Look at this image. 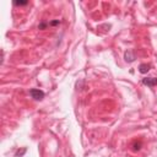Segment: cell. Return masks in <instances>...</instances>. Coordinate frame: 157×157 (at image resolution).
Segmentation results:
<instances>
[{
  "instance_id": "3957f363",
  "label": "cell",
  "mask_w": 157,
  "mask_h": 157,
  "mask_svg": "<svg viewBox=\"0 0 157 157\" xmlns=\"http://www.w3.org/2000/svg\"><path fill=\"white\" fill-rule=\"evenodd\" d=\"M124 59H125V61L127 63H133L135 59V53H134V50H131V49H128L127 52H125V54H124Z\"/></svg>"
},
{
  "instance_id": "ba28073f",
  "label": "cell",
  "mask_w": 157,
  "mask_h": 157,
  "mask_svg": "<svg viewBox=\"0 0 157 157\" xmlns=\"http://www.w3.org/2000/svg\"><path fill=\"white\" fill-rule=\"evenodd\" d=\"M140 146H141L140 142H139V144H135V145H134V150H140Z\"/></svg>"
},
{
  "instance_id": "5b68a950",
  "label": "cell",
  "mask_w": 157,
  "mask_h": 157,
  "mask_svg": "<svg viewBox=\"0 0 157 157\" xmlns=\"http://www.w3.org/2000/svg\"><path fill=\"white\" fill-rule=\"evenodd\" d=\"M14 4H15V5H17V6H21V5H27V4H28V1H15Z\"/></svg>"
},
{
  "instance_id": "7a4b0ae2",
  "label": "cell",
  "mask_w": 157,
  "mask_h": 157,
  "mask_svg": "<svg viewBox=\"0 0 157 157\" xmlns=\"http://www.w3.org/2000/svg\"><path fill=\"white\" fill-rule=\"evenodd\" d=\"M141 82L144 83V85L149 86V87H153V86L157 85V79L156 77H145V79H142Z\"/></svg>"
},
{
  "instance_id": "6da1fadb",
  "label": "cell",
  "mask_w": 157,
  "mask_h": 157,
  "mask_svg": "<svg viewBox=\"0 0 157 157\" xmlns=\"http://www.w3.org/2000/svg\"><path fill=\"white\" fill-rule=\"evenodd\" d=\"M29 95H31V97H32L33 100H36V101H42V100L44 98L46 93L42 91V90L32 88V90H29Z\"/></svg>"
},
{
  "instance_id": "8992f818",
  "label": "cell",
  "mask_w": 157,
  "mask_h": 157,
  "mask_svg": "<svg viewBox=\"0 0 157 157\" xmlns=\"http://www.w3.org/2000/svg\"><path fill=\"white\" fill-rule=\"evenodd\" d=\"M60 24V21L59 20H55V21H52V22H50V25L52 26H55V25H59Z\"/></svg>"
},
{
  "instance_id": "52a82bcc",
  "label": "cell",
  "mask_w": 157,
  "mask_h": 157,
  "mask_svg": "<svg viewBox=\"0 0 157 157\" xmlns=\"http://www.w3.org/2000/svg\"><path fill=\"white\" fill-rule=\"evenodd\" d=\"M46 26H47V24H44V22H42V24H41V25L38 26V28H39V29H44V28H46Z\"/></svg>"
},
{
  "instance_id": "277c9868",
  "label": "cell",
  "mask_w": 157,
  "mask_h": 157,
  "mask_svg": "<svg viewBox=\"0 0 157 157\" xmlns=\"http://www.w3.org/2000/svg\"><path fill=\"white\" fill-rule=\"evenodd\" d=\"M150 69H151L150 64H140V66H139V71L141 72V74H147V72L150 71Z\"/></svg>"
}]
</instances>
